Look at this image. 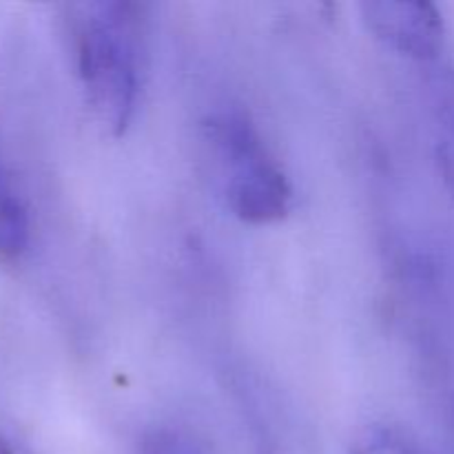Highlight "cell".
I'll list each match as a JSON object with an SVG mask.
<instances>
[{
	"mask_svg": "<svg viewBox=\"0 0 454 454\" xmlns=\"http://www.w3.org/2000/svg\"><path fill=\"white\" fill-rule=\"evenodd\" d=\"M137 4L87 3L75 7L78 74L98 122L122 136L136 115L142 84V20Z\"/></svg>",
	"mask_w": 454,
	"mask_h": 454,
	"instance_id": "1",
	"label": "cell"
},
{
	"mask_svg": "<svg viewBox=\"0 0 454 454\" xmlns=\"http://www.w3.org/2000/svg\"><path fill=\"white\" fill-rule=\"evenodd\" d=\"M204 131L226 208L247 224L282 222L293 207L291 184L248 114L220 111L207 120Z\"/></svg>",
	"mask_w": 454,
	"mask_h": 454,
	"instance_id": "2",
	"label": "cell"
},
{
	"mask_svg": "<svg viewBox=\"0 0 454 454\" xmlns=\"http://www.w3.org/2000/svg\"><path fill=\"white\" fill-rule=\"evenodd\" d=\"M362 20L386 47L412 60H434L443 49L446 25L433 3L371 0L362 4Z\"/></svg>",
	"mask_w": 454,
	"mask_h": 454,
	"instance_id": "3",
	"label": "cell"
},
{
	"mask_svg": "<svg viewBox=\"0 0 454 454\" xmlns=\"http://www.w3.org/2000/svg\"><path fill=\"white\" fill-rule=\"evenodd\" d=\"M29 208L0 158V257L16 260L29 248Z\"/></svg>",
	"mask_w": 454,
	"mask_h": 454,
	"instance_id": "4",
	"label": "cell"
},
{
	"mask_svg": "<svg viewBox=\"0 0 454 454\" xmlns=\"http://www.w3.org/2000/svg\"><path fill=\"white\" fill-rule=\"evenodd\" d=\"M434 118H437V158L443 180L454 193V71L434 78Z\"/></svg>",
	"mask_w": 454,
	"mask_h": 454,
	"instance_id": "5",
	"label": "cell"
},
{
	"mask_svg": "<svg viewBox=\"0 0 454 454\" xmlns=\"http://www.w3.org/2000/svg\"><path fill=\"white\" fill-rule=\"evenodd\" d=\"M353 454H424L421 448L393 426H368L353 443Z\"/></svg>",
	"mask_w": 454,
	"mask_h": 454,
	"instance_id": "6",
	"label": "cell"
},
{
	"mask_svg": "<svg viewBox=\"0 0 454 454\" xmlns=\"http://www.w3.org/2000/svg\"><path fill=\"white\" fill-rule=\"evenodd\" d=\"M142 454H202L200 448L176 430H153L142 442Z\"/></svg>",
	"mask_w": 454,
	"mask_h": 454,
	"instance_id": "7",
	"label": "cell"
},
{
	"mask_svg": "<svg viewBox=\"0 0 454 454\" xmlns=\"http://www.w3.org/2000/svg\"><path fill=\"white\" fill-rule=\"evenodd\" d=\"M0 454H22L20 448L4 434L3 428H0Z\"/></svg>",
	"mask_w": 454,
	"mask_h": 454,
	"instance_id": "8",
	"label": "cell"
}]
</instances>
